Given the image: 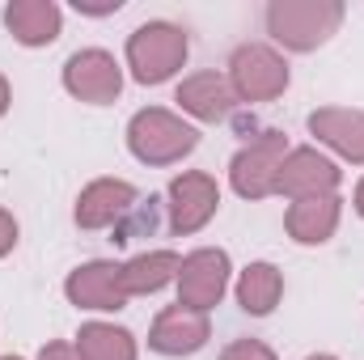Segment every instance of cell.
Listing matches in <instances>:
<instances>
[{
  "label": "cell",
  "mask_w": 364,
  "mask_h": 360,
  "mask_svg": "<svg viewBox=\"0 0 364 360\" xmlns=\"http://www.w3.org/2000/svg\"><path fill=\"white\" fill-rule=\"evenodd\" d=\"M348 9L343 0H272L267 4V34L288 51H318L339 34Z\"/></svg>",
  "instance_id": "1"
},
{
  "label": "cell",
  "mask_w": 364,
  "mask_h": 360,
  "mask_svg": "<svg viewBox=\"0 0 364 360\" xmlns=\"http://www.w3.org/2000/svg\"><path fill=\"white\" fill-rule=\"evenodd\" d=\"M195 144H199V132L166 106H144L127 123V149L144 166H174L195 153Z\"/></svg>",
  "instance_id": "2"
},
{
  "label": "cell",
  "mask_w": 364,
  "mask_h": 360,
  "mask_svg": "<svg viewBox=\"0 0 364 360\" xmlns=\"http://www.w3.org/2000/svg\"><path fill=\"white\" fill-rule=\"evenodd\" d=\"M191 55V38L174 21H144L127 34V68L140 85H161Z\"/></svg>",
  "instance_id": "3"
},
{
  "label": "cell",
  "mask_w": 364,
  "mask_h": 360,
  "mask_svg": "<svg viewBox=\"0 0 364 360\" xmlns=\"http://www.w3.org/2000/svg\"><path fill=\"white\" fill-rule=\"evenodd\" d=\"M288 81H292L288 60L267 43H242L229 55V85L237 102H275L288 90Z\"/></svg>",
  "instance_id": "4"
},
{
  "label": "cell",
  "mask_w": 364,
  "mask_h": 360,
  "mask_svg": "<svg viewBox=\"0 0 364 360\" xmlns=\"http://www.w3.org/2000/svg\"><path fill=\"white\" fill-rule=\"evenodd\" d=\"M284 157H288V136L284 132H259L250 144H242L237 153H233V162H229V182H233V191L242 195V199H267L275 195V174H279V166H284Z\"/></svg>",
  "instance_id": "5"
},
{
  "label": "cell",
  "mask_w": 364,
  "mask_h": 360,
  "mask_svg": "<svg viewBox=\"0 0 364 360\" xmlns=\"http://www.w3.org/2000/svg\"><path fill=\"white\" fill-rule=\"evenodd\" d=\"M229 255L225 250H216V246H203V250H191L186 259H182L178 268V305L186 309H199V314H208V309H216L220 305V297L229 292Z\"/></svg>",
  "instance_id": "6"
},
{
  "label": "cell",
  "mask_w": 364,
  "mask_h": 360,
  "mask_svg": "<svg viewBox=\"0 0 364 360\" xmlns=\"http://www.w3.org/2000/svg\"><path fill=\"white\" fill-rule=\"evenodd\" d=\"M64 90L73 93L77 102H90V106H110L119 93H123V68L110 51L102 47H85V51H73L68 64H64Z\"/></svg>",
  "instance_id": "7"
},
{
  "label": "cell",
  "mask_w": 364,
  "mask_h": 360,
  "mask_svg": "<svg viewBox=\"0 0 364 360\" xmlns=\"http://www.w3.org/2000/svg\"><path fill=\"white\" fill-rule=\"evenodd\" d=\"M166 208H170V233H199L212 216H216V208H220V186L212 174H203V170H182L178 179L170 182V191H166Z\"/></svg>",
  "instance_id": "8"
},
{
  "label": "cell",
  "mask_w": 364,
  "mask_h": 360,
  "mask_svg": "<svg viewBox=\"0 0 364 360\" xmlns=\"http://www.w3.org/2000/svg\"><path fill=\"white\" fill-rule=\"evenodd\" d=\"M343 182V170L318 153V149H288L279 174H275V195H292L296 199H318V195H335Z\"/></svg>",
  "instance_id": "9"
},
{
  "label": "cell",
  "mask_w": 364,
  "mask_h": 360,
  "mask_svg": "<svg viewBox=\"0 0 364 360\" xmlns=\"http://www.w3.org/2000/svg\"><path fill=\"white\" fill-rule=\"evenodd\" d=\"M64 297H68L77 309H97V314L123 309V305L132 301V297L123 292V263H110V259L81 263L77 271H68Z\"/></svg>",
  "instance_id": "10"
},
{
  "label": "cell",
  "mask_w": 364,
  "mask_h": 360,
  "mask_svg": "<svg viewBox=\"0 0 364 360\" xmlns=\"http://www.w3.org/2000/svg\"><path fill=\"white\" fill-rule=\"evenodd\" d=\"M208 339H212V322H208V314L186 309V305H170V309H161L157 322H153V331H149V348L161 352V356H195Z\"/></svg>",
  "instance_id": "11"
},
{
  "label": "cell",
  "mask_w": 364,
  "mask_h": 360,
  "mask_svg": "<svg viewBox=\"0 0 364 360\" xmlns=\"http://www.w3.org/2000/svg\"><path fill=\"white\" fill-rule=\"evenodd\" d=\"M136 208V186L127 179H93L73 208V221L81 229H110Z\"/></svg>",
  "instance_id": "12"
},
{
  "label": "cell",
  "mask_w": 364,
  "mask_h": 360,
  "mask_svg": "<svg viewBox=\"0 0 364 360\" xmlns=\"http://www.w3.org/2000/svg\"><path fill=\"white\" fill-rule=\"evenodd\" d=\"M305 123H309V136H318L343 162L364 166V110H352V106H318V110H309Z\"/></svg>",
  "instance_id": "13"
},
{
  "label": "cell",
  "mask_w": 364,
  "mask_h": 360,
  "mask_svg": "<svg viewBox=\"0 0 364 360\" xmlns=\"http://www.w3.org/2000/svg\"><path fill=\"white\" fill-rule=\"evenodd\" d=\"M174 102L191 119H199V123H225L237 110V93L229 85V77H220V73H195V77H186L178 85V93H174Z\"/></svg>",
  "instance_id": "14"
},
{
  "label": "cell",
  "mask_w": 364,
  "mask_h": 360,
  "mask_svg": "<svg viewBox=\"0 0 364 360\" xmlns=\"http://www.w3.org/2000/svg\"><path fill=\"white\" fill-rule=\"evenodd\" d=\"M4 26L21 47H51L64 30V9L55 0H13L4 4Z\"/></svg>",
  "instance_id": "15"
},
{
  "label": "cell",
  "mask_w": 364,
  "mask_h": 360,
  "mask_svg": "<svg viewBox=\"0 0 364 360\" xmlns=\"http://www.w3.org/2000/svg\"><path fill=\"white\" fill-rule=\"evenodd\" d=\"M343 216V199L339 195H318V199H296L284 216V229L296 246H322L335 238Z\"/></svg>",
  "instance_id": "16"
},
{
  "label": "cell",
  "mask_w": 364,
  "mask_h": 360,
  "mask_svg": "<svg viewBox=\"0 0 364 360\" xmlns=\"http://www.w3.org/2000/svg\"><path fill=\"white\" fill-rule=\"evenodd\" d=\"M182 259L174 250H144L136 259L123 263V292L127 297H149V292H161L166 284L178 280Z\"/></svg>",
  "instance_id": "17"
},
{
  "label": "cell",
  "mask_w": 364,
  "mask_h": 360,
  "mask_svg": "<svg viewBox=\"0 0 364 360\" xmlns=\"http://www.w3.org/2000/svg\"><path fill=\"white\" fill-rule=\"evenodd\" d=\"M279 297H284V271L275 268V263H267V259L250 263V268L237 275V305L246 314L267 318L275 305H279Z\"/></svg>",
  "instance_id": "18"
},
{
  "label": "cell",
  "mask_w": 364,
  "mask_h": 360,
  "mask_svg": "<svg viewBox=\"0 0 364 360\" xmlns=\"http://www.w3.org/2000/svg\"><path fill=\"white\" fill-rule=\"evenodd\" d=\"M81 360H136V335L114 322H85L77 331Z\"/></svg>",
  "instance_id": "19"
},
{
  "label": "cell",
  "mask_w": 364,
  "mask_h": 360,
  "mask_svg": "<svg viewBox=\"0 0 364 360\" xmlns=\"http://www.w3.org/2000/svg\"><path fill=\"white\" fill-rule=\"evenodd\" d=\"M220 360H275V352L263 339H233V344L220 352Z\"/></svg>",
  "instance_id": "20"
},
{
  "label": "cell",
  "mask_w": 364,
  "mask_h": 360,
  "mask_svg": "<svg viewBox=\"0 0 364 360\" xmlns=\"http://www.w3.org/2000/svg\"><path fill=\"white\" fill-rule=\"evenodd\" d=\"M13 246H17V221L9 208H0V259L13 255Z\"/></svg>",
  "instance_id": "21"
},
{
  "label": "cell",
  "mask_w": 364,
  "mask_h": 360,
  "mask_svg": "<svg viewBox=\"0 0 364 360\" xmlns=\"http://www.w3.org/2000/svg\"><path fill=\"white\" fill-rule=\"evenodd\" d=\"M119 9H123V0H77V13H85V17H106Z\"/></svg>",
  "instance_id": "22"
},
{
  "label": "cell",
  "mask_w": 364,
  "mask_h": 360,
  "mask_svg": "<svg viewBox=\"0 0 364 360\" xmlns=\"http://www.w3.org/2000/svg\"><path fill=\"white\" fill-rule=\"evenodd\" d=\"M38 360H81V352H77V344L55 339V344H47V348L38 352Z\"/></svg>",
  "instance_id": "23"
},
{
  "label": "cell",
  "mask_w": 364,
  "mask_h": 360,
  "mask_svg": "<svg viewBox=\"0 0 364 360\" xmlns=\"http://www.w3.org/2000/svg\"><path fill=\"white\" fill-rule=\"evenodd\" d=\"M9 106H13V90H9V77L0 73V119L9 115Z\"/></svg>",
  "instance_id": "24"
},
{
  "label": "cell",
  "mask_w": 364,
  "mask_h": 360,
  "mask_svg": "<svg viewBox=\"0 0 364 360\" xmlns=\"http://www.w3.org/2000/svg\"><path fill=\"white\" fill-rule=\"evenodd\" d=\"M356 212H360V221H364V179L356 182Z\"/></svg>",
  "instance_id": "25"
},
{
  "label": "cell",
  "mask_w": 364,
  "mask_h": 360,
  "mask_svg": "<svg viewBox=\"0 0 364 360\" xmlns=\"http://www.w3.org/2000/svg\"><path fill=\"white\" fill-rule=\"evenodd\" d=\"M305 360H339V356H331V352H318V356H305Z\"/></svg>",
  "instance_id": "26"
},
{
  "label": "cell",
  "mask_w": 364,
  "mask_h": 360,
  "mask_svg": "<svg viewBox=\"0 0 364 360\" xmlns=\"http://www.w3.org/2000/svg\"><path fill=\"white\" fill-rule=\"evenodd\" d=\"M0 360H21V356H0Z\"/></svg>",
  "instance_id": "27"
}]
</instances>
